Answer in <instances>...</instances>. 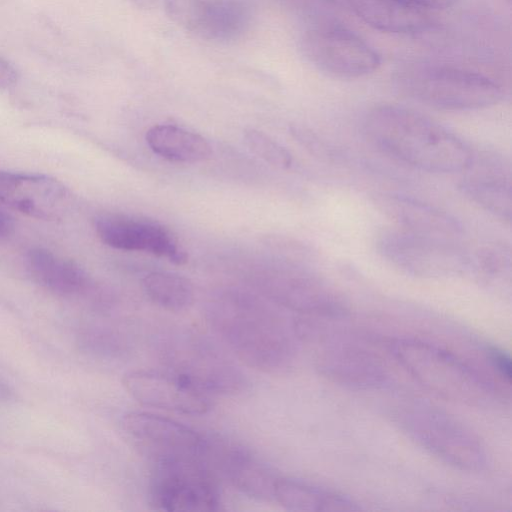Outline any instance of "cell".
<instances>
[{
	"instance_id": "1",
	"label": "cell",
	"mask_w": 512,
	"mask_h": 512,
	"mask_svg": "<svg viewBox=\"0 0 512 512\" xmlns=\"http://www.w3.org/2000/svg\"><path fill=\"white\" fill-rule=\"evenodd\" d=\"M209 326L247 366L265 373L287 369L295 356L294 324L255 295L221 291L206 306Z\"/></svg>"
},
{
	"instance_id": "2",
	"label": "cell",
	"mask_w": 512,
	"mask_h": 512,
	"mask_svg": "<svg viewBox=\"0 0 512 512\" xmlns=\"http://www.w3.org/2000/svg\"><path fill=\"white\" fill-rule=\"evenodd\" d=\"M369 140L384 153L431 173H455L469 164L473 151L433 119L396 105H381L365 117Z\"/></svg>"
},
{
	"instance_id": "3",
	"label": "cell",
	"mask_w": 512,
	"mask_h": 512,
	"mask_svg": "<svg viewBox=\"0 0 512 512\" xmlns=\"http://www.w3.org/2000/svg\"><path fill=\"white\" fill-rule=\"evenodd\" d=\"M396 83L408 97L442 110L469 111L488 108L504 96L491 78L444 66H414L401 70Z\"/></svg>"
},
{
	"instance_id": "4",
	"label": "cell",
	"mask_w": 512,
	"mask_h": 512,
	"mask_svg": "<svg viewBox=\"0 0 512 512\" xmlns=\"http://www.w3.org/2000/svg\"><path fill=\"white\" fill-rule=\"evenodd\" d=\"M400 364L424 387L450 401L470 405L490 400L488 384L454 355L413 339L391 345Z\"/></svg>"
},
{
	"instance_id": "5",
	"label": "cell",
	"mask_w": 512,
	"mask_h": 512,
	"mask_svg": "<svg viewBox=\"0 0 512 512\" xmlns=\"http://www.w3.org/2000/svg\"><path fill=\"white\" fill-rule=\"evenodd\" d=\"M163 363L207 394H237L247 386L242 370L211 341L190 331L165 335L160 341Z\"/></svg>"
},
{
	"instance_id": "6",
	"label": "cell",
	"mask_w": 512,
	"mask_h": 512,
	"mask_svg": "<svg viewBox=\"0 0 512 512\" xmlns=\"http://www.w3.org/2000/svg\"><path fill=\"white\" fill-rule=\"evenodd\" d=\"M376 247L390 264L415 276H452L471 268V255L458 241L416 234L399 227L382 230Z\"/></svg>"
},
{
	"instance_id": "7",
	"label": "cell",
	"mask_w": 512,
	"mask_h": 512,
	"mask_svg": "<svg viewBox=\"0 0 512 512\" xmlns=\"http://www.w3.org/2000/svg\"><path fill=\"white\" fill-rule=\"evenodd\" d=\"M150 495L162 511H216L220 493L215 473L202 458L154 462Z\"/></svg>"
},
{
	"instance_id": "8",
	"label": "cell",
	"mask_w": 512,
	"mask_h": 512,
	"mask_svg": "<svg viewBox=\"0 0 512 512\" xmlns=\"http://www.w3.org/2000/svg\"><path fill=\"white\" fill-rule=\"evenodd\" d=\"M406 431L445 462L467 471H480L487 457L479 439L467 428L435 409L421 406L399 416Z\"/></svg>"
},
{
	"instance_id": "9",
	"label": "cell",
	"mask_w": 512,
	"mask_h": 512,
	"mask_svg": "<svg viewBox=\"0 0 512 512\" xmlns=\"http://www.w3.org/2000/svg\"><path fill=\"white\" fill-rule=\"evenodd\" d=\"M306 264L290 263L273 271L258 282L259 289L274 303L300 315H342L346 310L342 296Z\"/></svg>"
},
{
	"instance_id": "10",
	"label": "cell",
	"mask_w": 512,
	"mask_h": 512,
	"mask_svg": "<svg viewBox=\"0 0 512 512\" xmlns=\"http://www.w3.org/2000/svg\"><path fill=\"white\" fill-rule=\"evenodd\" d=\"M302 50L319 70L338 78H359L374 72L380 56L356 34L337 27L307 31Z\"/></svg>"
},
{
	"instance_id": "11",
	"label": "cell",
	"mask_w": 512,
	"mask_h": 512,
	"mask_svg": "<svg viewBox=\"0 0 512 512\" xmlns=\"http://www.w3.org/2000/svg\"><path fill=\"white\" fill-rule=\"evenodd\" d=\"M122 424L129 437L153 462L203 456L205 437L175 420L134 411L123 417Z\"/></svg>"
},
{
	"instance_id": "12",
	"label": "cell",
	"mask_w": 512,
	"mask_h": 512,
	"mask_svg": "<svg viewBox=\"0 0 512 512\" xmlns=\"http://www.w3.org/2000/svg\"><path fill=\"white\" fill-rule=\"evenodd\" d=\"M0 202L29 217L57 221L71 206V194L60 181L44 174L0 171Z\"/></svg>"
},
{
	"instance_id": "13",
	"label": "cell",
	"mask_w": 512,
	"mask_h": 512,
	"mask_svg": "<svg viewBox=\"0 0 512 512\" xmlns=\"http://www.w3.org/2000/svg\"><path fill=\"white\" fill-rule=\"evenodd\" d=\"M168 17L194 35L227 41L246 29L249 13L239 0H164Z\"/></svg>"
},
{
	"instance_id": "14",
	"label": "cell",
	"mask_w": 512,
	"mask_h": 512,
	"mask_svg": "<svg viewBox=\"0 0 512 512\" xmlns=\"http://www.w3.org/2000/svg\"><path fill=\"white\" fill-rule=\"evenodd\" d=\"M122 384L132 398L146 406L186 415L205 414L211 407L209 394L171 371H130Z\"/></svg>"
},
{
	"instance_id": "15",
	"label": "cell",
	"mask_w": 512,
	"mask_h": 512,
	"mask_svg": "<svg viewBox=\"0 0 512 512\" xmlns=\"http://www.w3.org/2000/svg\"><path fill=\"white\" fill-rule=\"evenodd\" d=\"M203 460L241 493L258 500H273L279 476L250 451L221 438H206Z\"/></svg>"
},
{
	"instance_id": "16",
	"label": "cell",
	"mask_w": 512,
	"mask_h": 512,
	"mask_svg": "<svg viewBox=\"0 0 512 512\" xmlns=\"http://www.w3.org/2000/svg\"><path fill=\"white\" fill-rule=\"evenodd\" d=\"M95 231L104 244L118 250L146 252L178 265L187 261L174 236L152 221L105 214L95 220Z\"/></svg>"
},
{
	"instance_id": "17",
	"label": "cell",
	"mask_w": 512,
	"mask_h": 512,
	"mask_svg": "<svg viewBox=\"0 0 512 512\" xmlns=\"http://www.w3.org/2000/svg\"><path fill=\"white\" fill-rule=\"evenodd\" d=\"M460 189L473 202L500 219H511V168L501 155L481 152L463 170Z\"/></svg>"
},
{
	"instance_id": "18",
	"label": "cell",
	"mask_w": 512,
	"mask_h": 512,
	"mask_svg": "<svg viewBox=\"0 0 512 512\" xmlns=\"http://www.w3.org/2000/svg\"><path fill=\"white\" fill-rule=\"evenodd\" d=\"M379 204L401 229L458 242L463 236V227L457 219L415 198L388 194L380 197Z\"/></svg>"
},
{
	"instance_id": "19",
	"label": "cell",
	"mask_w": 512,
	"mask_h": 512,
	"mask_svg": "<svg viewBox=\"0 0 512 512\" xmlns=\"http://www.w3.org/2000/svg\"><path fill=\"white\" fill-rule=\"evenodd\" d=\"M354 13L374 29L394 34L428 30L432 20L426 10L407 0H348Z\"/></svg>"
},
{
	"instance_id": "20",
	"label": "cell",
	"mask_w": 512,
	"mask_h": 512,
	"mask_svg": "<svg viewBox=\"0 0 512 512\" xmlns=\"http://www.w3.org/2000/svg\"><path fill=\"white\" fill-rule=\"evenodd\" d=\"M25 265L34 282L55 294L76 295L83 292L89 284L88 275L77 263L47 249L29 250Z\"/></svg>"
},
{
	"instance_id": "21",
	"label": "cell",
	"mask_w": 512,
	"mask_h": 512,
	"mask_svg": "<svg viewBox=\"0 0 512 512\" xmlns=\"http://www.w3.org/2000/svg\"><path fill=\"white\" fill-rule=\"evenodd\" d=\"M321 371L337 382L356 387L382 384L384 370L376 357L355 347H333L318 359Z\"/></svg>"
},
{
	"instance_id": "22",
	"label": "cell",
	"mask_w": 512,
	"mask_h": 512,
	"mask_svg": "<svg viewBox=\"0 0 512 512\" xmlns=\"http://www.w3.org/2000/svg\"><path fill=\"white\" fill-rule=\"evenodd\" d=\"M273 500L291 511H352L359 509L355 502L342 494L285 477H278Z\"/></svg>"
},
{
	"instance_id": "23",
	"label": "cell",
	"mask_w": 512,
	"mask_h": 512,
	"mask_svg": "<svg viewBox=\"0 0 512 512\" xmlns=\"http://www.w3.org/2000/svg\"><path fill=\"white\" fill-rule=\"evenodd\" d=\"M145 139L155 154L172 162L195 163L211 155V146L204 137L175 125H155L146 132Z\"/></svg>"
},
{
	"instance_id": "24",
	"label": "cell",
	"mask_w": 512,
	"mask_h": 512,
	"mask_svg": "<svg viewBox=\"0 0 512 512\" xmlns=\"http://www.w3.org/2000/svg\"><path fill=\"white\" fill-rule=\"evenodd\" d=\"M142 286L154 304L171 312L188 308L194 300L192 283L175 273L151 272L143 278Z\"/></svg>"
},
{
	"instance_id": "25",
	"label": "cell",
	"mask_w": 512,
	"mask_h": 512,
	"mask_svg": "<svg viewBox=\"0 0 512 512\" xmlns=\"http://www.w3.org/2000/svg\"><path fill=\"white\" fill-rule=\"evenodd\" d=\"M483 277H505L510 274L511 255L508 247L502 244L488 245L471 256V268Z\"/></svg>"
},
{
	"instance_id": "26",
	"label": "cell",
	"mask_w": 512,
	"mask_h": 512,
	"mask_svg": "<svg viewBox=\"0 0 512 512\" xmlns=\"http://www.w3.org/2000/svg\"><path fill=\"white\" fill-rule=\"evenodd\" d=\"M244 141L252 153L267 163L280 168L291 166L292 158L289 152L265 133L254 129L247 130Z\"/></svg>"
},
{
	"instance_id": "27",
	"label": "cell",
	"mask_w": 512,
	"mask_h": 512,
	"mask_svg": "<svg viewBox=\"0 0 512 512\" xmlns=\"http://www.w3.org/2000/svg\"><path fill=\"white\" fill-rule=\"evenodd\" d=\"M490 358L500 375L509 382L512 373L510 357L505 352L493 348L490 350Z\"/></svg>"
},
{
	"instance_id": "28",
	"label": "cell",
	"mask_w": 512,
	"mask_h": 512,
	"mask_svg": "<svg viewBox=\"0 0 512 512\" xmlns=\"http://www.w3.org/2000/svg\"><path fill=\"white\" fill-rule=\"evenodd\" d=\"M18 73L15 67L0 56V89H7L15 85Z\"/></svg>"
},
{
	"instance_id": "29",
	"label": "cell",
	"mask_w": 512,
	"mask_h": 512,
	"mask_svg": "<svg viewBox=\"0 0 512 512\" xmlns=\"http://www.w3.org/2000/svg\"><path fill=\"white\" fill-rule=\"evenodd\" d=\"M414 5L427 9H446L455 5L459 0H407Z\"/></svg>"
},
{
	"instance_id": "30",
	"label": "cell",
	"mask_w": 512,
	"mask_h": 512,
	"mask_svg": "<svg viewBox=\"0 0 512 512\" xmlns=\"http://www.w3.org/2000/svg\"><path fill=\"white\" fill-rule=\"evenodd\" d=\"M14 232L12 217L0 208V242L7 240Z\"/></svg>"
},
{
	"instance_id": "31",
	"label": "cell",
	"mask_w": 512,
	"mask_h": 512,
	"mask_svg": "<svg viewBox=\"0 0 512 512\" xmlns=\"http://www.w3.org/2000/svg\"><path fill=\"white\" fill-rule=\"evenodd\" d=\"M508 1H510V0H508Z\"/></svg>"
}]
</instances>
